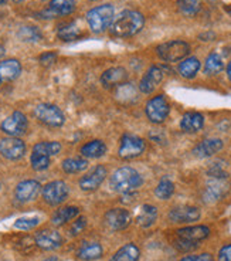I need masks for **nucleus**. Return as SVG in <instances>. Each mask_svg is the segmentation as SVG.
<instances>
[{
  "label": "nucleus",
  "mask_w": 231,
  "mask_h": 261,
  "mask_svg": "<svg viewBox=\"0 0 231 261\" xmlns=\"http://www.w3.org/2000/svg\"><path fill=\"white\" fill-rule=\"evenodd\" d=\"M140 251L133 243H128L119 248L118 251L109 258V261H138Z\"/></svg>",
  "instance_id": "obj_27"
},
{
  "label": "nucleus",
  "mask_w": 231,
  "mask_h": 261,
  "mask_svg": "<svg viewBox=\"0 0 231 261\" xmlns=\"http://www.w3.org/2000/svg\"><path fill=\"white\" fill-rule=\"evenodd\" d=\"M86 226V219L85 217H78L75 222L71 224V227L68 230L70 236H78L79 233H82V230L85 228Z\"/></svg>",
  "instance_id": "obj_40"
},
{
  "label": "nucleus",
  "mask_w": 231,
  "mask_h": 261,
  "mask_svg": "<svg viewBox=\"0 0 231 261\" xmlns=\"http://www.w3.org/2000/svg\"><path fill=\"white\" fill-rule=\"evenodd\" d=\"M16 3H21V2H24V0H14Z\"/></svg>",
  "instance_id": "obj_49"
},
{
  "label": "nucleus",
  "mask_w": 231,
  "mask_h": 261,
  "mask_svg": "<svg viewBox=\"0 0 231 261\" xmlns=\"http://www.w3.org/2000/svg\"><path fill=\"white\" fill-rule=\"evenodd\" d=\"M223 149V141L221 139H205L193 149V153L197 158H209L217 153L218 150Z\"/></svg>",
  "instance_id": "obj_20"
},
{
  "label": "nucleus",
  "mask_w": 231,
  "mask_h": 261,
  "mask_svg": "<svg viewBox=\"0 0 231 261\" xmlns=\"http://www.w3.org/2000/svg\"><path fill=\"white\" fill-rule=\"evenodd\" d=\"M117 97L119 98V101L122 104H129L136 101L138 98V92L135 90V87L132 84H121L118 87V91H117Z\"/></svg>",
  "instance_id": "obj_34"
},
{
  "label": "nucleus",
  "mask_w": 231,
  "mask_h": 261,
  "mask_svg": "<svg viewBox=\"0 0 231 261\" xmlns=\"http://www.w3.org/2000/svg\"><path fill=\"white\" fill-rule=\"evenodd\" d=\"M163 80V72L162 70L156 67V65H152L145 75L142 77L140 83H139V90L143 92V94H151V92L155 91V88L160 84V81Z\"/></svg>",
  "instance_id": "obj_18"
},
{
  "label": "nucleus",
  "mask_w": 231,
  "mask_h": 261,
  "mask_svg": "<svg viewBox=\"0 0 231 261\" xmlns=\"http://www.w3.org/2000/svg\"><path fill=\"white\" fill-rule=\"evenodd\" d=\"M205 126V117L198 112H187L180 121V128L187 134L198 132Z\"/></svg>",
  "instance_id": "obj_21"
},
{
  "label": "nucleus",
  "mask_w": 231,
  "mask_h": 261,
  "mask_svg": "<svg viewBox=\"0 0 231 261\" xmlns=\"http://www.w3.org/2000/svg\"><path fill=\"white\" fill-rule=\"evenodd\" d=\"M27 128H28V121H27L26 115L20 111H16L12 115H9L0 125V129L6 135L14 138H19L23 134H26Z\"/></svg>",
  "instance_id": "obj_9"
},
{
  "label": "nucleus",
  "mask_w": 231,
  "mask_h": 261,
  "mask_svg": "<svg viewBox=\"0 0 231 261\" xmlns=\"http://www.w3.org/2000/svg\"><path fill=\"white\" fill-rule=\"evenodd\" d=\"M5 53H6V50H5V47L0 44V59H2L3 56H5Z\"/></svg>",
  "instance_id": "obj_46"
},
{
  "label": "nucleus",
  "mask_w": 231,
  "mask_h": 261,
  "mask_svg": "<svg viewBox=\"0 0 231 261\" xmlns=\"http://www.w3.org/2000/svg\"><path fill=\"white\" fill-rule=\"evenodd\" d=\"M109 183L115 192L124 195V193L135 192L138 188H140L143 183V179L136 169L124 166V168H119L113 172L112 176L109 179Z\"/></svg>",
  "instance_id": "obj_2"
},
{
  "label": "nucleus",
  "mask_w": 231,
  "mask_h": 261,
  "mask_svg": "<svg viewBox=\"0 0 231 261\" xmlns=\"http://www.w3.org/2000/svg\"><path fill=\"white\" fill-rule=\"evenodd\" d=\"M0 188H2V185H0Z\"/></svg>",
  "instance_id": "obj_50"
},
{
  "label": "nucleus",
  "mask_w": 231,
  "mask_h": 261,
  "mask_svg": "<svg viewBox=\"0 0 231 261\" xmlns=\"http://www.w3.org/2000/svg\"><path fill=\"white\" fill-rule=\"evenodd\" d=\"M43 261H60L57 257H48V258H46V260H43Z\"/></svg>",
  "instance_id": "obj_47"
},
{
  "label": "nucleus",
  "mask_w": 231,
  "mask_h": 261,
  "mask_svg": "<svg viewBox=\"0 0 231 261\" xmlns=\"http://www.w3.org/2000/svg\"><path fill=\"white\" fill-rule=\"evenodd\" d=\"M158 56L166 63H176L186 59L190 53V46L182 40H173L169 43H163L156 48Z\"/></svg>",
  "instance_id": "obj_4"
},
{
  "label": "nucleus",
  "mask_w": 231,
  "mask_h": 261,
  "mask_svg": "<svg viewBox=\"0 0 231 261\" xmlns=\"http://www.w3.org/2000/svg\"><path fill=\"white\" fill-rule=\"evenodd\" d=\"M198 70H200V61L196 57H189L185 59L180 64H179V72L183 79L192 80L197 75Z\"/></svg>",
  "instance_id": "obj_28"
},
{
  "label": "nucleus",
  "mask_w": 231,
  "mask_h": 261,
  "mask_svg": "<svg viewBox=\"0 0 231 261\" xmlns=\"http://www.w3.org/2000/svg\"><path fill=\"white\" fill-rule=\"evenodd\" d=\"M61 168L66 173H79L88 168V159L85 158H68L63 161Z\"/></svg>",
  "instance_id": "obj_29"
},
{
  "label": "nucleus",
  "mask_w": 231,
  "mask_h": 261,
  "mask_svg": "<svg viewBox=\"0 0 231 261\" xmlns=\"http://www.w3.org/2000/svg\"><path fill=\"white\" fill-rule=\"evenodd\" d=\"M79 210L75 206H66V207H61V209L55 210L54 215L51 216V223L54 226H64L66 223L71 222L74 219H77Z\"/></svg>",
  "instance_id": "obj_24"
},
{
  "label": "nucleus",
  "mask_w": 231,
  "mask_h": 261,
  "mask_svg": "<svg viewBox=\"0 0 231 261\" xmlns=\"http://www.w3.org/2000/svg\"><path fill=\"white\" fill-rule=\"evenodd\" d=\"M175 246H176V248H179L180 251H192V250L198 247V244H196V243L185 242V240H180V239H178V240L175 242Z\"/></svg>",
  "instance_id": "obj_42"
},
{
  "label": "nucleus",
  "mask_w": 231,
  "mask_h": 261,
  "mask_svg": "<svg viewBox=\"0 0 231 261\" xmlns=\"http://www.w3.org/2000/svg\"><path fill=\"white\" fill-rule=\"evenodd\" d=\"M34 115L41 124L51 126V128L63 126L66 122L64 112L61 111L57 105L53 104H39L34 108Z\"/></svg>",
  "instance_id": "obj_5"
},
{
  "label": "nucleus",
  "mask_w": 231,
  "mask_h": 261,
  "mask_svg": "<svg viewBox=\"0 0 231 261\" xmlns=\"http://www.w3.org/2000/svg\"><path fill=\"white\" fill-rule=\"evenodd\" d=\"M7 2H9V0H0V5H5Z\"/></svg>",
  "instance_id": "obj_48"
},
{
  "label": "nucleus",
  "mask_w": 231,
  "mask_h": 261,
  "mask_svg": "<svg viewBox=\"0 0 231 261\" xmlns=\"http://www.w3.org/2000/svg\"><path fill=\"white\" fill-rule=\"evenodd\" d=\"M106 152V145L99 141V139H94L86 142L85 145H82L81 148V155L85 158V159H97L105 155Z\"/></svg>",
  "instance_id": "obj_25"
},
{
  "label": "nucleus",
  "mask_w": 231,
  "mask_h": 261,
  "mask_svg": "<svg viewBox=\"0 0 231 261\" xmlns=\"http://www.w3.org/2000/svg\"><path fill=\"white\" fill-rule=\"evenodd\" d=\"M108 170L104 165H97L94 169H91L85 176H82L79 179V188L84 192H94L97 190L102 185V182L105 180Z\"/></svg>",
  "instance_id": "obj_12"
},
{
  "label": "nucleus",
  "mask_w": 231,
  "mask_h": 261,
  "mask_svg": "<svg viewBox=\"0 0 231 261\" xmlns=\"http://www.w3.org/2000/svg\"><path fill=\"white\" fill-rule=\"evenodd\" d=\"M104 222L108 228H111L113 231H121V230H125L132 223V216L126 209L117 207V209H111L106 212Z\"/></svg>",
  "instance_id": "obj_11"
},
{
  "label": "nucleus",
  "mask_w": 231,
  "mask_h": 261,
  "mask_svg": "<svg viewBox=\"0 0 231 261\" xmlns=\"http://www.w3.org/2000/svg\"><path fill=\"white\" fill-rule=\"evenodd\" d=\"M40 224V217L37 216H32V217H20L14 222V228L17 230H23V231H28L37 227Z\"/></svg>",
  "instance_id": "obj_39"
},
{
  "label": "nucleus",
  "mask_w": 231,
  "mask_h": 261,
  "mask_svg": "<svg viewBox=\"0 0 231 261\" xmlns=\"http://www.w3.org/2000/svg\"><path fill=\"white\" fill-rule=\"evenodd\" d=\"M180 261H214L212 254L209 253H203V254L198 255H187L185 258H182Z\"/></svg>",
  "instance_id": "obj_43"
},
{
  "label": "nucleus",
  "mask_w": 231,
  "mask_h": 261,
  "mask_svg": "<svg viewBox=\"0 0 231 261\" xmlns=\"http://www.w3.org/2000/svg\"><path fill=\"white\" fill-rule=\"evenodd\" d=\"M145 112L152 124H162L170 112V105L163 95H158L148 101Z\"/></svg>",
  "instance_id": "obj_8"
},
{
  "label": "nucleus",
  "mask_w": 231,
  "mask_h": 261,
  "mask_svg": "<svg viewBox=\"0 0 231 261\" xmlns=\"http://www.w3.org/2000/svg\"><path fill=\"white\" fill-rule=\"evenodd\" d=\"M126 80H128V71L124 67H112L102 72L101 75V83L106 88L119 87L121 84H124Z\"/></svg>",
  "instance_id": "obj_19"
},
{
  "label": "nucleus",
  "mask_w": 231,
  "mask_h": 261,
  "mask_svg": "<svg viewBox=\"0 0 231 261\" xmlns=\"http://www.w3.org/2000/svg\"><path fill=\"white\" fill-rule=\"evenodd\" d=\"M224 68V63L223 59L218 56L217 53H212L209 54V57L206 59L205 63V72L207 75H216L218 72Z\"/></svg>",
  "instance_id": "obj_31"
},
{
  "label": "nucleus",
  "mask_w": 231,
  "mask_h": 261,
  "mask_svg": "<svg viewBox=\"0 0 231 261\" xmlns=\"http://www.w3.org/2000/svg\"><path fill=\"white\" fill-rule=\"evenodd\" d=\"M146 149L145 141L142 138L132 135V134H125L121 138V146H119L118 155L121 159H135L140 156Z\"/></svg>",
  "instance_id": "obj_6"
},
{
  "label": "nucleus",
  "mask_w": 231,
  "mask_h": 261,
  "mask_svg": "<svg viewBox=\"0 0 231 261\" xmlns=\"http://www.w3.org/2000/svg\"><path fill=\"white\" fill-rule=\"evenodd\" d=\"M218 260L220 261H231V244H227L218 251Z\"/></svg>",
  "instance_id": "obj_44"
},
{
  "label": "nucleus",
  "mask_w": 231,
  "mask_h": 261,
  "mask_svg": "<svg viewBox=\"0 0 231 261\" xmlns=\"http://www.w3.org/2000/svg\"><path fill=\"white\" fill-rule=\"evenodd\" d=\"M143 26H145L143 14L136 10H125L118 17L113 19L109 32L115 37H132L138 34Z\"/></svg>",
  "instance_id": "obj_1"
},
{
  "label": "nucleus",
  "mask_w": 231,
  "mask_h": 261,
  "mask_svg": "<svg viewBox=\"0 0 231 261\" xmlns=\"http://www.w3.org/2000/svg\"><path fill=\"white\" fill-rule=\"evenodd\" d=\"M21 72V64L17 60H5L0 61V83L16 80Z\"/></svg>",
  "instance_id": "obj_22"
},
{
  "label": "nucleus",
  "mask_w": 231,
  "mask_h": 261,
  "mask_svg": "<svg viewBox=\"0 0 231 261\" xmlns=\"http://www.w3.org/2000/svg\"><path fill=\"white\" fill-rule=\"evenodd\" d=\"M176 234H178V239H180V240L198 244L201 240H205V239L209 237L210 228L207 227V226H190V227L178 230Z\"/></svg>",
  "instance_id": "obj_17"
},
{
  "label": "nucleus",
  "mask_w": 231,
  "mask_h": 261,
  "mask_svg": "<svg viewBox=\"0 0 231 261\" xmlns=\"http://www.w3.org/2000/svg\"><path fill=\"white\" fill-rule=\"evenodd\" d=\"M227 75H228V80L231 81V63H228V65H227Z\"/></svg>",
  "instance_id": "obj_45"
},
{
  "label": "nucleus",
  "mask_w": 231,
  "mask_h": 261,
  "mask_svg": "<svg viewBox=\"0 0 231 261\" xmlns=\"http://www.w3.org/2000/svg\"><path fill=\"white\" fill-rule=\"evenodd\" d=\"M55 61H57V54L53 51H47L40 56V63H41V65H44V67H50Z\"/></svg>",
  "instance_id": "obj_41"
},
{
  "label": "nucleus",
  "mask_w": 231,
  "mask_h": 261,
  "mask_svg": "<svg viewBox=\"0 0 231 261\" xmlns=\"http://www.w3.org/2000/svg\"><path fill=\"white\" fill-rule=\"evenodd\" d=\"M175 193V185L170 179H167V177H163L159 185L156 186V189H155V195L158 199L160 200H167V199H170L172 195Z\"/></svg>",
  "instance_id": "obj_35"
},
{
  "label": "nucleus",
  "mask_w": 231,
  "mask_h": 261,
  "mask_svg": "<svg viewBox=\"0 0 231 261\" xmlns=\"http://www.w3.org/2000/svg\"><path fill=\"white\" fill-rule=\"evenodd\" d=\"M60 150H61V145L59 142H39V144L34 145L33 152H39V153H43V155H47V156H54L57 155Z\"/></svg>",
  "instance_id": "obj_37"
},
{
  "label": "nucleus",
  "mask_w": 231,
  "mask_h": 261,
  "mask_svg": "<svg viewBox=\"0 0 231 261\" xmlns=\"http://www.w3.org/2000/svg\"><path fill=\"white\" fill-rule=\"evenodd\" d=\"M86 21L91 32L95 34L106 32L113 21V6L106 3L94 7L86 13Z\"/></svg>",
  "instance_id": "obj_3"
},
{
  "label": "nucleus",
  "mask_w": 231,
  "mask_h": 261,
  "mask_svg": "<svg viewBox=\"0 0 231 261\" xmlns=\"http://www.w3.org/2000/svg\"><path fill=\"white\" fill-rule=\"evenodd\" d=\"M41 192V185L37 180L28 179V180H23L20 182L16 189H14V196L20 203L33 202L34 199H37V196Z\"/></svg>",
  "instance_id": "obj_14"
},
{
  "label": "nucleus",
  "mask_w": 231,
  "mask_h": 261,
  "mask_svg": "<svg viewBox=\"0 0 231 261\" xmlns=\"http://www.w3.org/2000/svg\"><path fill=\"white\" fill-rule=\"evenodd\" d=\"M178 7L180 13L187 17H193L201 9V0H178Z\"/></svg>",
  "instance_id": "obj_33"
},
{
  "label": "nucleus",
  "mask_w": 231,
  "mask_h": 261,
  "mask_svg": "<svg viewBox=\"0 0 231 261\" xmlns=\"http://www.w3.org/2000/svg\"><path fill=\"white\" fill-rule=\"evenodd\" d=\"M221 179H216V182L210 183L209 186H207V189H206V193H205V197H206V202H216L218 200L223 193H224V186L221 185L220 182Z\"/></svg>",
  "instance_id": "obj_36"
},
{
  "label": "nucleus",
  "mask_w": 231,
  "mask_h": 261,
  "mask_svg": "<svg viewBox=\"0 0 231 261\" xmlns=\"http://www.w3.org/2000/svg\"><path fill=\"white\" fill-rule=\"evenodd\" d=\"M156 219H158V209L152 204H143L136 216V223L140 227L146 228L153 226Z\"/></svg>",
  "instance_id": "obj_26"
},
{
  "label": "nucleus",
  "mask_w": 231,
  "mask_h": 261,
  "mask_svg": "<svg viewBox=\"0 0 231 261\" xmlns=\"http://www.w3.org/2000/svg\"><path fill=\"white\" fill-rule=\"evenodd\" d=\"M36 246L46 251H53L63 246V237L55 230H41L36 234Z\"/></svg>",
  "instance_id": "obj_15"
},
{
  "label": "nucleus",
  "mask_w": 231,
  "mask_h": 261,
  "mask_svg": "<svg viewBox=\"0 0 231 261\" xmlns=\"http://www.w3.org/2000/svg\"><path fill=\"white\" fill-rule=\"evenodd\" d=\"M57 36L63 41H74L82 37V30L75 23H68L66 26L60 27Z\"/></svg>",
  "instance_id": "obj_30"
},
{
  "label": "nucleus",
  "mask_w": 231,
  "mask_h": 261,
  "mask_svg": "<svg viewBox=\"0 0 231 261\" xmlns=\"http://www.w3.org/2000/svg\"><path fill=\"white\" fill-rule=\"evenodd\" d=\"M30 163H32V168L34 170H46L48 169L50 163H51V158L39 153V152H32V156H30Z\"/></svg>",
  "instance_id": "obj_38"
},
{
  "label": "nucleus",
  "mask_w": 231,
  "mask_h": 261,
  "mask_svg": "<svg viewBox=\"0 0 231 261\" xmlns=\"http://www.w3.org/2000/svg\"><path fill=\"white\" fill-rule=\"evenodd\" d=\"M43 199L47 204L50 206H59L61 203L67 200V197L70 195L68 185L63 180H54V182L47 183L46 186L41 190Z\"/></svg>",
  "instance_id": "obj_7"
},
{
  "label": "nucleus",
  "mask_w": 231,
  "mask_h": 261,
  "mask_svg": "<svg viewBox=\"0 0 231 261\" xmlns=\"http://www.w3.org/2000/svg\"><path fill=\"white\" fill-rule=\"evenodd\" d=\"M102 254H104V248L99 243H86L77 251V257L82 261L98 260L102 257Z\"/></svg>",
  "instance_id": "obj_23"
},
{
  "label": "nucleus",
  "mask_w": 231,
  "mask_h": 261,
  "mask_svg": "<svg viewBox=\"0 0 231 261\" xmlns=\"http://www.w3.org/2000/svg\"><path fill=\"white\" fill-rule=\"evenodd\" d=\"M93 2H95V0H93Z\"/></svg>",
  "instance_id": "obj_51"
},
{
  "label": "nucleus",
  "mask_w": 231,
  "mask_h": 261,
  "mask_svg": "<svg viewBox=\"0 0 231 261\" xmlns=\"http://www.w3.org/2000/svg\"><path fill=\"white\" fill-rule=\"evenodd\" d=\"M200 210L197 207H193V206H179L170 210L169 213V219L173 223H192L197 222L200 219Z\"/></svg>",
  "instance_id": "obj_16"
},
{
  "label": "nucleus",
  "mask_w": 231,
  "mask_h": 261,
  "mask_svg": "<svg viewBox=\"0 0 231 261\" xmlns=\"http://www.w3.org/2000/svg\"><path fill=\"white\" fill-rule=\"evenodd\" d=\"M26 153V144L20 138L9 137L0 141V155L9 161L21 159Z\"/></svg>",
  "instance_id": "obj_10"
},
{
  "label": "nucleus",
  "mask_w": 231,
  "mask_h": 261,
  "mask_svg": "<svg viewBox=\"0 0 231 261\" xmlns=\"http://www.w3.org/2000/svg\"><path fill=\"white\" fill-rule=\"evenodd\" d=\"M19 39L24 43H37L43 39V34L39 27L36 26H23L17 33Z\"/></svg>",
  "instance_id": "obj_32"
},
{
  "label": "nucleus",
  "mask_w": 231,
  "mask_h": 261,
  "mask_svg": "<svg viewBox=\"0 0 231 261\" xmlns=\"http://www.w3.org/2000/svg\"><path fill=\"white\" fill-rule=\"evenodd\" d=\"M75 0H51L44 12H41V19H55L71 14L75 10Z\"/></svg>",
  "instance_id": "obj_13"
}]
</instances>
